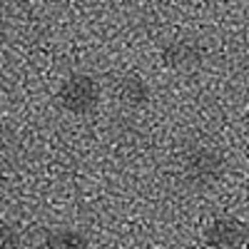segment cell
I'll return each mask as SVG.
<instances>
[{"mask_svg": "<svg viewBox=\"0 0 249 249\" xmlns=\"http://www.w3.org/2000/svg\"><path fill=\"white\" fill-rule=\"evenodd\" d=\"M224 155L219 147L210 142H192L179 157V172L182 179L195 187V190H207V187H214L222 175H224Z\"/></svg>", "mask_w": 249, "mask_h": 249, "instance_id": "obj_1", "label": "cell"}, {"mask_svg": "<svg viewBox=\"0 0 249 249\" xmlns=\"http://www.w3.org/2000/svg\"><path fill=\"white\" fill-rule=\"evenodd\" d=\"M100 97H102V88L90 72H72L57 88V105L75 117L90 115L92 110H97Z\"/></svg>", "mask_w": 249, "mask_h": 249, "instance_id": "obj_2", "label": "cell"}, {"mask_svg": "<svg viewBox=\"0 0 249 249\" xmlns=\"http://www.w3.org/2000/svg\"><path fill=\"white\" fill-rule=\"evenodd\" d=\"M204 57H207V50L195 37H175L162 48L164 68L172 72H179V75L197 72L204 65Z\"/></svg>", "mask_w": 249, "mask_h": 249, "instance_id": "obj_3", "label": "cell"}, {"mask_svg": "<svg viewBox=\"0 0 249 249\" xmlns=\"http://www.w3.org/2000/svg\"><path fill=\"white\" fill-rule=\"evenodd\" d=\"M249 242L247 224L237 217H214L204 230V249H244Z\"/></svg>", "mask_w": 249, "mask_h": 249, "instance_id": "obj_4", "label": "cell"}, {"mask_svg": "<svg viewBox=\"0 0 249 249\" xmlns=\"http://www.w3.org/2000/svg\"><path fill=\"white\" fill-rule=\"evenodd\" d=\"M115 90H117V100L132 110H140L150 102V85L144 82V77H140L135 72L120 77Z\"/></svg>", "mask_w": 249, "mask_h": 249, "instance_id": "obj_5", "label": "cell"}, {"mask_svg": "<svg viewBox=\"0 0 249 249\" xmlns=\"http://www.w3.org/2000/svg\"><path fill=\"white\" fill-rule=\"evenodd\" d=\"M43 249H90V242L77 230H55L45 237Z\"/></svg>", "mask_w": 249, "mask_h": 249, "instance_id": "obj_6", "label": "cell"}, {"mask_svg": "<svg viewBox=\"0 0 249 249\" xmlns=\"http://www.w3.org/2000/svg\"><path fill=\"white\" fill-rule=\"evenodd\" d=\"M23 247V234L15 224L0 222V249H20Z\"/></svg>", "mask_w": 249, "mask_h": 249, "instance_id": "obj_7", "label": "cell"}, {"mask_svg": "<svg viewBox=\"0 0 249 249\" xmlns=\"http://www.w3.org/2000/svg\"><path fill=\"white\" fill-rule=\"evenodd\" d=\"M3 182H5V175H3V172H0V187H3Z\"/></svg>", "mask_w": 249, "mask_h": 249, "instance_id": "obj_8", "label": "cell"}]
</instances>
